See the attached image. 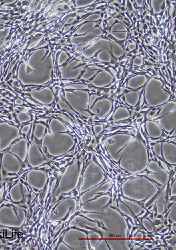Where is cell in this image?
<instances>
[{
  "label": "cell",
  "instance_id": "1",
  "mask_svg": "<svg viewBox=\"0 0 176 250\" xmlns=\"http://www.w3.org/2000/svg\"><path fill=\"white\" fill-rule=\"evenodd\" d=\"M87 153L86 155L84 157L83 167H82V171H81V173L80 174V176H79V181H78V184H77V186L76 187V190H78L79 193H80V188H81L82 184L83 183V181L84 173H85V171L86 170V169L87 167V166L90 164V163H91V157H92V153H89V152H87V153Z\"/></svg>",
  "mask_w": 176,
  "mask_h": 250
},
{
  "label": "cell",
  "instance_id": "2",
  "mask_svg": "<svg viewBox=\"0 0 176 250\" xmlns=\"http://www.w3.org/2000/svg\"><path fill=\"white\" fill-rule=\"evenodd\" d=\"M118 193H120V197H122V198H123V199H126V200H129V201H133V202H134V203L137 204L140 206V207H141V209H143V210H146V212L149 211V210L146 209V206H145V203H146V201H147V200L150 197V195H151V194L150 195H149V196H148L147 198H146V199H144V200H135V199H133L129 198V197H126V196H125V195H123V190H122V189L121 188V187L119 189Z\"/></svg>",
  "mask_w": 176,
  "mask_h": 250
},
{
  "label": "cell",
  "instance_id": "3",
  "mask_svg": "<svg viewBox=\"0 0 176 250\" xmlns=\"http://www.w3.org/2000/svg\"><path fill=\"white\" fill-rule=\"evenodd\" d=\"M72 209V207H70L69 209V211H68V213L67 214V215H66L65 216L64 218H63V219H61V220L56 221H51L49 220V219H48L46 221V222H45V225H46V229H48V225L49 224L50 226H51V227L52 228V232L54 231L55 230V228H56L57 226H58V225H60V224H62L64 223L65 221L66 220H67V219H68V217L69 216V214H70V213H71V211Z\"/></svg>",
  "mask_w": 176,
  "mask_h": 250
},
{
  "label": "cell",
  "instance_id": "4",
  "mask_svg": "<svg viewBox=\"0 0 176 250\" xmlns=\"http://www.w3.org/2000/svg\"><path fill=\"white\" fill-rule=\"evenodd\" d=\"M79 221V220H77L76 221V223H75V225H73V226H68L67 227H66L65 228V231H66V233H67L70 230H71V229H73V230H78V231H81V232H83V233H85V234H86V239H87V246H88V249H89V250H92V249H95L94 248H92V247L91 246V244H90V241H89V234H90V233H92V231H87V230H83V229H79V228H78L76 227V224H77V223H78Z\"/></svg>",
  "mask_w": 176,
  "mask_h": 250
},
{
  "label": "cell",
  "instance_id": "5",
  "mask_svg": "<svg viewBox=\"0 0 176 250\" xmlns=\"http://www.w3.org/2000/svg\"><path fill=\"white\" fill-rule=\"evenodd\" d=\"M81 210H76V212L74 214H73V215L70 217V219H69V220H68V221L66 222V223H64V224H65V229L66 227H67L69 225V224H71V222L72 221V220H73L74 218H75V217H76L77 216H81V217H83V218L86 219V220H88V221H91V222H92V223H96V224L97 219H95V220H92V219H89V218H88V217H86L85 215H83V214H82V213H81Z\"/></svg>",
  "mask_w": 176,
  "mask_h": 250
},
{
  "label": "cell",
  "instance_id": "6",
  "mask_svg": "<svg viewBox=\"0 0 176 250\" xmlns=\"http://www.w3.org/2000/svg\"><path fill=\"white\" fill-rule=\"evenodd\" d=\"M163 143H161V157H160V156H159L155 153V151H154V150H153V146H151V151H152L153 154V155H155L156 156V157L158 158V159H159L160 161H161L164 162V163L167 165V167L168 169H169V171H170V170H171V169L173 168V167H175V164H170V163H168V162L166 160V159H165V158L164 157V156H163Z\"/></svg>",
  "mask_w": 176,
  "mask_h": 250
},
{
  "label": "cell",
  "instance_id": "7",
  "mask_svg": "<svg viewBox=\"0 0 176 250\" xmlns=\"http://www.w3.org/2000/svg\"><path fill=\"white\" fill-rule=\"evenodd\" d=\"M80 226H81V227L83 228V229H87V230H91V231H94V232H95V233L99 234V235H101V239H100L98 241L97 244L95 245V247H96V246L98 245V244L99 243L103 240V239H104V238H105V234H104V233H105L103 232V231H102L100 230H99V229H97V228H92V227H88V226H87V225H83V224H80Z\"/></svg>",
  "mask_w": 176,
  "mask_h": 250
},
{
  "label": "cell",
  "instance_id": "8",
  "mask_svg": "<svg viewBox=\"0 0 176 250\" xmlns=\"http://www.w3.org/2000/svg\"><path fill=\"white\" fill-rule=\"evenodd\" d=\"M166 184H164V185H163L162 187H157V189H158V191H157V192L156 193V194L154 195V196L146 204V207H149V206L150 205H151L153 203V202L155 201L159 196H160V195H161V194L162 193V192H163V191L164 190V187H165V186H166Z\"/></svg>",
  "mask_w": 176,
  "mask_h": 250
},
{
  "label": "cell",
  "instance_id": "9",
  "mask_svg": "<svg viewBox=\"0 0 176 250\" xmlns=\"http://www.w3.org/2000/svg\"><path fill=\"white\" fill-rule=\"evenodd\" d=\"M65 234H66V231H65V229H63V230L61 231V233H60L59 234V237L58 238V244H57V245L56 248H55L53 249L54 250H57V249H58V247H59V245L61 244V243H63L66 246H67V247H69V248H71V249H73L72 247H71V246H69L68 244H67V243H65V242L63 241V238H64V237H65Z\"/></svg>",
  "mask_w": 176,
  "mask_h": 250
},
{
  "label": "cell",
  "instance_id": "10",
  "mask_svg": "<svg viewBox=\"0 0 176 250\" xmlns=\"http://www.w3.org/2000/svg\"><path fill=\"white\" fill-rule=\"evenodd\" d=\"M109 207H111V209H114V210H116V211H117L121 214V215H122V217H124V219H127L129 220L130 223H131V224L132 225H136L135 224H134V223H133V219H132L131 218V217H130L129 216H128L127 214H125L123 212H122V211H121V210L119 209V207H115V206H113V205H110Z\"/></svg>",
  "mask_w": 176,
  "mask_h": 250
},
{
  "label": "cell",
  "instance_id": "11",
  "mask_svg": "<svg viewBox=\"0 0 176 250\" xmlns=\"http://www.w3.org/2000/svg\"><path fill=\"white\" fill-rule=\"evenodd\" d=\"M143 173H146V174H147V175H150V174H153V175H157V173L153 172V171H151L149 170L148 168H147V167L144 170H143L142 171H141L140 173H136V174H135V175H141V174H143Z\"/></svg>",
  "mask_w": 176,
  "mask_h": 250
},
{
  "label": "cell",
  "instance_id": "12",
  "mask_svg": "<svg viewBox=\"0 0 176 250\" xmlns=\"http://www.w3.org/2000/svg\"><path fill=\"white\" fill-rule=\"evenodd\" d=\"M96 224H97L98 227L101 228V229H103V230H105V231H109V230H108L107 229H106V227L105 226V224H103V223L102 221H99V220H97Z\"/></svg>",
  "mask_w": 176,
  "mask_h": 250
},
{
  "label": "cell",
  "instance_id": "13",
  "mask_svg": "<svg viewBox=\"0 0 176 250\" xmlns=\"http://www.w3.org/2000/svg\"><path fill=\"white\" fill-rule=\"evenodd\" d=\"M153 220L156 218V217L158 214L157 213V201H155V203L153 204Z\"/></svg>",
  "mask_w": 176,
  "mask_h": 250
},
{
  "label": "cell",
  "instance_id": "14",
  "mask_svg": "<svg viewBox=\"0 0 176 250\" xmlns=\"http://www.w3.org/2000/svg\"><path fill=\"white\" fill-rule=\"evenodd\" d=\"M167 243L169 244H170V245H171V246H173V247H175V236H174V237H173V238H170V240H168V241H167Z\"/></svg>",
  "mask_w": 176,
  "mask_h": 250
},
{
  "label": "cell",
  "instance_id": "15",
  "mask_svg": "<svg viewBox=\"0 0 176 250\" xmlns=\"http://www.w3.org/2000/svg\"><path fill=\"white\" fill-rule=\"evenodd\" d=\"M161 224H163V220L161 219H160H160H157V220H155V221H153L151 224H152L153 227H156V226H158V225H160Z\"/></svg>",
  "mask_w": 176,
  "mask_h": 250
},
{
  "label": "cell",
  "instance_id": "16",
  "mask_svg": "<svg viewBox=\"0 0 176 250\" xmlns=\"http://www.w3.org/2000/svg\"><path fill=\"white\" fill-rule=\"evenodd\" d=\"M175 198H176V196H175V195H174V196H171V197H170V199H169V201H175Z\"/></svg>",
  "mask_w": 176,
  "mask_h": 250
},
{
  "label": "cell",
  "instance_id": "17",
  "mask_svg": "<svg viewBox=\"0 0 176 250\" xmlns=\"http://www.w3.org/2000/svg\"><path fill=\"white\" fill-rule=\"evenodd\" d=\"M153 246V244H151V245H146L145 247H147V248H149V249H151L152 248Z\"/></svg>",
  "mask_w": 176,
  "mask_h": 250
},
{
  "label": "cell",
  "instance_id": "18",
  "mask_svg": "<svg viewBox=\"0 0 176 250\" xmlns=\"http://www.w3.org/2000/svg\"><path fill=\"white\" fill-rule=\"evenodd\" d=\"M108 142L109 143V144H113V143H115V141L112 140V139H111V140H108Z\"/></svg>",
  "mask_w": 176,
  "mask_h": 250
},
{
  "label": "cell",
  "instance_id": "19",
  "mask_svg": "<svg viewBox=\"0 0 176 250\" xmlns=\"http://www.w3.org/2000/svg\"><path fill=\"white\" fill-rule=\"evenodd\" d=\"M145 213V211H144V210H142V211H141V213H140V214H138V215H137V217H139V216H140V215H141V214H143V213Z\"/></svg>",
  "mask_w": 176,
  "mask_h": 250
}]
</instances>
